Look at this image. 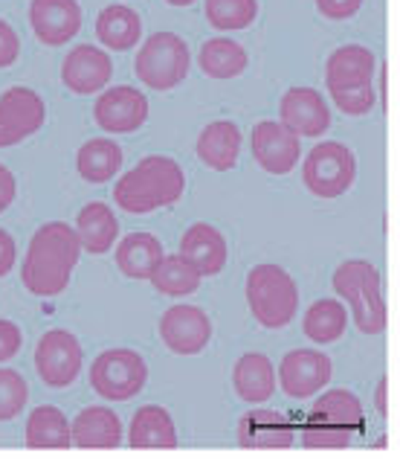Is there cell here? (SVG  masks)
I'll return each mask as SVG.
<instances>
[{
  "label": "cell",
  "instance_id": "obj_36",
  "mask_svg": "<svg viewBox=\"0 0 400 462\" xmlns=\"http://www.w3.org/2000/svg\"><path fill=\"white\" fill-rule=\"evenodd\" d=\"M21 56V38L12 26L0 18V68H12Z\"/></svg>",
  "mask_w": 400,
  "mask_h": 462
},
{
  "label": "cell",
  "instance_id": "obj_12",
  "mask_svg": "<svg viewBox=\"0 0 400 462\" xmlns=\"http://www.w3.org/2000/svg\"><path fill=\"white\" fill-rule=\"evenodd\" d=\"M331 375H333L331 358L316 349H293L278 364V387L290 399H311V395L323 393Z\"/></svg>",
  "mask_w": 400,
  "mask_h": 462
},
{
  "label": "cell",
  "instance_id": "obj_29",
  "mask_svg": "<svg viewBox=\"0 0 400 462\" xmlns=\"http://www.w3.org/2000/svg\"><path fill=\"white\" fill-rule=\"evenodd\" d=\"M197 64L209 79H235L247 70V50L232 38H209L197 52Z\"/></svg>",
  "mask_w": 400,
  "mask_h": 462
},
{
  "label": "cell",
  "instance_id": "obj_31",
  "mask_svg": "<svg viewBox=\"0 0 400 462\" xmlns=\"http://www.w3.org/2000/svg\"><path fill=\"white\" fill-rule=\"evenodd\" d=\"M345 326H349V311L340 300H316L314 306L305 311L302 328L314 343H333L340 340Z\"/></svg>",
  "mask_w": 400,
  "mask_h": 462
},
{
  "label": "cell",
  "instance_id": "obj_37",
  "mask_svg": "<svg viewBox=\"0 0 400 462\" xmlns=\"http://www.w3.org/2000/svg\"><path fill=\"white\" fill-rule=\"evenodd\" d=\"M23 346V335L21 328L12 320H0V364L12 361Z\"/></svg>",
  "mask_w": 400,
  "mask_h": 462
},
{
  "label": "cell",
  "instance_id": "obj_1",
  "mask_svg": "<svg viewBox=\"0 0 400 462\" xmlns=\"http://www.w3.org/2000/svg\"><path fill=\"white\" fill-rule=\"evenodd\" d=\"M82 256L78 233L64 221H50L30 239L21 268L23 288L35 297H59Z\"/></svg>",
  "mask_w": 400,
  "mask_h": 462
},
{
  "label": "cell",
  "instance_id": "obj_2",
  "mask_svg": "<svg viewBox=\"0 0 400 462\" xmlns=\"http://www.w3.org/2000/svg\"><path fill=\"white\" fill-rule=\"evenodd\" d=\"M186 175L177 161L163 154H151L125 171L114 187V201L123 213L149 216L159 207H171L183 198Z\"/></svg>",
  "mask_w": 400,
  "mask_h": 462
},
{
  "label": "cell",
  "instance_id": "obj_35",
  "mask_svg": "<svg viewBox=\"0 0 400 462\" xmlns=\"http://www.w3.org/2000/svg\"><path fill=\"white\" fill-rule=\"evenodd\" d=\"M333 105L349 114V116H363L377 105V94L371 85H359V88H342V90H328Z\"/></svg>",
  "mask_w": 400,
  "mask_h": 462
},
{
  "label": "cell",
  "instance_id": "obj_32",
  "mask_svg": "<svg viewBox=\"0 0 400 462\" xmlns=\"http://www.w3.org/2000/svg\"><path fill=\"white\" fill-rule=\"evenodd\" d=\"M149 280L157 291L166 297H189L200 288V280H204V276H200L180 254H175V256L159 259V265L154 268Z\"/></svg>",
  "mask_w": 400,
  "mask_h": 462
},
{
  "label": "cell",
  "instance_id": "obj_14",
  "mask_svg": "<svg viewBox=\"0 0 400 462\" xmlns=\"http://www.w3.org/2000/svg\"><path fill=\"white\" fill-rule=\"evenodd\" d=\"M159 337L175 355H197L212 340V320L197 306H171L159 317Z\"/></svg>",
  "mask_w": 400,
  "mask_h": 462
},
{
  "label": "cell",
  "instance_id": "obj_15",
  "mask_svg": "<svg viewBox=\"0 0 400 462\" xmlns=\"http://www.w3.org/2000/svg\"><path fill=\"white\" fill-rule=\"evenodd\" d=\"M114 76V61L105 50L78 44L64 56L61 61V82L67 90H73L78 97H93L99 90L108 88Z\"/></svg>",
  "mask_w": 400,
  "mask_h": 462
},
{
  "label": "cell",
  "instance_id": "obj_16",
  "mask_svg": "<svg viewBox=\"0 0 400 462\" xmlns=\"http://www.w3.org/2000/svg\"><path fill=\"white\" fill-rule=\"evenodd\" d=\"M278 120L299 137H323L331 128V108L316 88H290L278 102Z\"/></svg>",
  "mask_w": 400,
  "mask_h": 462
},
{
  "label": "cell",
  "instance_id": "obj_8",
  "mask_svg": "<svg viewBox=\"0 0 400 462\" xmlns=\"http://www.w3.org/2000/svg\"><path fill=\"white\" fill-rule=\"evenodd\" d=\"M302 178L316 198H340L357 178V157L345 143H319L305 157Z\"/></svg>",
  "mask_w": 400,
  "mask_h": 462
},
{
  "label": "cell",
  "instance_id": "obj_10",
  "mask_svg": "<svg viewBox=\"0 0 400 462\" xmlns=\"http://www.w3.org/2000/svg\"><path fill=\"white\" fill-rule=\"evenodd\" d=\"M252 161L270 175H290L302 157L299 134L282 123V120H261L250 134Z\"/></svg>",
  "mask_w": 400,
  "mask_h": 462
},
{
  "label": "cell",
  "instance_id": "obj_13",
  "mask_svg": "<svg viewBox=\"0 0 400 462\" xmlns=\"http://www.w3.org/2000/svg\"><path fill=\"white\" fill-rule=\"evenodd\" d=\"M93 120L108 134H131L149 120V99L131 85L108 88L93 105Z\"/></svg>",
  "mask_w": 400,
  "mask_h": 462
},
{
  "label": "cell",
  "instance_id": "obj_30",
  "mask_svg": "<svg viewBox=\"0 0 400 462\" xmlns=\"http://www.w3.org/2000/svg\"><path fill=\"white\" fill-rule=\"evenodd\" d=\"M26 445L30 448H73L70 442V421L52 404L35 407L26 419Z\"/></svg>",
  "mask_w": 400,
  "mask_h": 462
},
{
  "label": "cell",
  "instance_id": "obj_42",
  "mask_svg": "<svg viewBox=\"0 0 400 462\" xmlns=\"http://www.w3.org/2000/svg\"><path fill=\"white\" fill-rule=\"evenodd\" d=\"M166 4H171V6H192L195 0H166Z\"/></svg>",
  "mask_w": 400,
  "mask_h": 462
},
{
  "label": "cell",
  "instance_id": "obj_23",
  "mask_svg": "<svg viewBox=\"0 0 400 462\" xmlns=\"http://www.w3.org/2000/svg\"><path fill=\"white\" fill-rule=\"evenodd\" d=\"M296 439V428L285 413L276 411H252L238 425V442L244 448H290Z\"/></svg>",
  "mask_w": 400,
  "mask_h": 462
},
{
  "label": "cell",
  "instance_id": "obj_9",
  "mask_svg": "<svg viewBox=\"0 0 400 462\" xmlns=\"http://www.w3.org/2000/svg\"><path fill=\"white\" fill-rule=\"evenodd\" d=\"M35 369L47 387H70L82 373V346L67 328H50L35 346Z\"/></svg>",
  "mask_w": 400,
  "mask_h": 462
},
{
  "label": "cell",
  "instance_id": "obj_33",
  "mask_svg": "<svg viewBox=\"0 0 400 462\" xmlns=\"http://www.w3.org/2000/svg\"><path fill=\"white\" fill-rule=\"evenodd\" d=\"M204 12L209 26L221 32H238L259 18V0H206Z\"/></svg>",
  "mask_w": 400,
  "mask_h": 462
},
{
  "label": "cell",
  "instance_id": "obj_20",
  "mask_svg": "<svg viewBox=\"0 0 400 462\" xmlns=\"http://www.w3.org/2000/svg\"><path fill=\"white\" fill-rule=\"evenodd\" d=\"M73 448H119L123 445V419L111 407H85L70 421Z\"/></svg>",
  "mask_w": 400,
  "mask_h": 462
},
{
  "label": "cell",
  "instance_id": "obj_7",
  "mask_svg": "<svg viewBox=\"0 0 400 462\" xmlns=\"http://www.w3.org/2000/svg\"><path fill=\"white\" fill-rule=\"evenodd\" d=\"M149 381V366L133 349H108L90 366V384L108 402H131Z\"/></svg>",
  "mask_w": 400,
  "mask_h": 462
},
{
  "label": "cell",
  "instance_id": "obj_39",
  "mask_svg": "<svg viewBox=\"0 0 400 462\" xmlns=\"http://www.w3.org/2000/svg\"><path fill=\"white\" fill-rule=\"evenodd\" d=\"M15 259H18V247H15V239L0 230V276H6L12 268H15Z\"/></svg>",
  "mask_w": 400,
  "mask_h": 462
},
{
  "label": "cell",
  "instance_id": "obj_17",
  "mask_svg": "<svg viewBox=\"0 0 400 462\" xmlns=\"http://www.w3.org/2000/svg\"><path fill=\"white\" fill-rule=\"evenodd\" d=\"M30 23L41 44L64 47L82 30V6L76 0H32Z\"/></svg>",
  "mask_w": 400,
  "mask_h": 462
},
{
  "label": "cell",
  "instance_id": "obj_11",
  "mask_svg": "<svg viewBox=\"0 0 400 462\" xmlns=\"http://www.w3.org/2000/svg\"><path fill=\"white\" fill-rule=\"evenodd\" d=\"M47 105L32 88H9L0 97V149L32 137L44 128Z\"/></svg>",
  "mask_w": 400,
  "mask_h": 462
},
{
  "label": "cell",
  "instance_id": "obj_28",
  "mask_svg": "<svg viewBox=\"0 0 400 462\" xmlns=\"http://www.w3.org/2000/svg\"><path fill=\"white\" fill-rule=\"evenodd\" d=\"M123 166V149L108 137L87 140L76 154V169L87 183H108Z\"/></svg>",
  "mask_w": 400,
  "mask_h": 462
},
{
  "label": "cell",
  "instance_id": "obj_27",
  "mask_svg": "<svg viewBox=\"0 0 400 462\" xmlns=\"http://www.w3.org/2000/svg\"><path fill=\"white\" fill-rule=\"evenodd\" d=\"M96 38L114 52L133 50L142 38V21L131 6L123 4L105 6L96 18Z\"/></svg>",
  "mask_w": 400,
  "mask_h": 462
},
{
  "label": "cell",
  "instance_id": "obj_24",
  "mask_svg": "<svg viewBox=\"0 0 400 462\" xmlns=\"http://www.w3.org/2000/svg\"><path fill=\"white\" fill-rule=\"evenodd\" d=\"M76 233H78V242H82V250H87V254H93V256L108 254V250L114 247V242L119 239L116 213L108 204L93 201L82 209V213H78Z\"/></svg>",
  "mask_w": 400,
  "mask_h": 462
},
{
  "label": "cell",
  "instance_id": "obj_21",
  "mask_svg": "<svg viewBox=\"0 0 400 462\" xmlns=\"http://www.w3.org/2000/svg\"><path fill=\"white\" fill-rule=\"evenodd\" d=\"M232 387L247 404H264L276 393V366L261 352H247L232 369Z\"/></svg>",
  "mask_w": 400,
  "mask_h": 462
},
{
  "label": "cell",
  "instance_id": "obj_6",
  "mask_svg": "<svg viewBox=\"0 0 400 462\" xmlns=\"http://www.w3.org/2000/svg\"><path fill=\"white\" fill-rule=\"evenodd\" d=\"M189 47L175 32H154L145 38V44L137 50L133 59V73L142 85L151 90H171L189 76Z\"/></svg>",
  "mask_w": 400,
  "mask_h": 462
},
{
  "label": "cell",
  "instance_id": "obj_41",
  "mask_svg": "<svg viewBox=\"0 0 400 462\" xmlns=\"http://www.w3.org/2000/svg\"><path fill=\"white\" fill-rule=\"evenodd\" d=\"M375 404H377V413L380 416H386L389 411H386V378L377 384V395H375Z\"/></svg>",
  "mask_w": 400,
  "mask_h": 462
},
{
  "label": "cell",
  "instance_id": "obj_25",
  "mask_svg": "<svg viewBox=\"0 0 400 462\" xmlns=\"http://www.w3.org/2000/svg\"><path fill=\"white\" fill-rule=\"evenodd\" d=\"M128 442L131 448H177V428L171 413L159 404L140 407L131 419Z\"/></svg>",
  "mask_w": 400,
  "mask_h": 462
},
{
  "label": "cell",
  "instance_id": "obj_4",
  "mask_svg": "<svg viewBox=\"0 0 400 462\" xmlns=\"http://www.w3.org/2000/svg\"><path fill=\"white\" fill-rule=\"evenodd\" d=\"M380 271L368 259H345L333 271V291L351 306L354 323L363 335H380L386 328V306Z\"/></svg>",
  "mask_w": 400,
  "mask_h": 462
},
{
  "label": "cell",
  "instance_id": "obj_34",
  "mask_svg": "<svg viewBox=\"0 0 400 462\" xmlns=\"http://www.w3.org/2000/svg\"><path fill=\"white\" fill-rule=\"evenodd\" d=\"M30 399V387L15 369H0V421L18 419Z\"/></svg>",
  "mask_w": 400,
  "mask_h": 462
},
{
  "label": "cell",
  "instance_id": "obj_18",
  "mask_svg": "<svg viewBox=\"0 0 400 462\" xmlns=\"http://www.w3.org/2000/svg\"><path fill=\"white\" fill-rule=\"evenodd\" d=\"M375 73H377V59H375V52L363 44H345L340 50H333L325 61L328 90L371 85L375 82Z\"/></svg>",
  "mask_w": 400,
  "mask_h": 462
},
{
  "label": "cell",
  "instance_id": "obj_5",
  "mask_svg": "<svg viewBox=\"0 0 400 462\" xmlns=\"http://www.w3.org/2000/svg\"><path fill=\"white\" fill-rule=\"evenodd\" d=\"M247 306L264 328H285L299 311V285L278 265H256L247 273Z\"/></svg>",
  "mask_w": 400,
  "mask_h": 462
},
{
  "label": "cell",
  "instance_id": "obj_19",
  "mask_svg": "<svg viewBox=\"0 0 400 462\" xmlns=\"http://www.w3.org/2000/svg\"><path fill=\"white\" fill-rule=\"evenodd\" d=\"M180 256L189 262L200 276H215L223 271L230 250H226V239L221 236V230H215L206 221H197L183 233Z\"/></svg>",
  "mask_w": 400,
  "mask_h": 462
},
{
  "label": "cell",
  "instance_id": "obj_3",
  "mask_svg": "<svg viewBox=\"0 0 400 462\" xmlns=\"http://www.w3.org/2000/svg\"><path fill=\"white\" fill-rule=\"evenodd\" d=\"M363 404L351 390H328L302 425L305 448H349L363 433Z\"/></svg>",
  "mask_w": 400,
  "mask_h": 462
},
{
  "label": "cell",
  "instance_id": "obj_40",
  "mask_svg": "<svg viewBox=\"0 0 400 462\" xmlns=\"http://www.w3.org/2000/svg\"><path fill=\"white\" fill-rule=\"evenodd\" d=\"M15 175H12V171L0 163V213H6L9 209V204L15 201Z\"/></svg>",
  "mask_w": 400,
  "mask_h": 462
},
{
  "label": "cell",
  "instance_id": "obj_26",
  "mask_svg": "<svg viewBox=\"0 0 400 462\" xmlns=\"http://www.w3.org/2000/svg\"><path fill=\"white\" fill-rule=\"evenodd\" d=\"M163 256V245L151 233H131L116 245V268L128 280H149Z\"/></svg>",
  "mask_w": 400,
  "mask_h": 462
},
{
  "label": "cell",
  "instance_id": "obj_22",
  "mask_svg": "<svg viewBox=\"0 0 400 462\" xmlns=\"http://www.w3.org/2000/svg\"><path fill=\"white\" fill-rule=\"evenodd\" d=\"M241 154V128L230 120L209 123L197 137V157L215 171H230Z\"/></svg>",
  "mask_w": 400,
  "mask_h": 462
},
{
  "label": "cell",
  "instance_id": "obj_38",
  "mask_svg": "<svg viewBox=\"0 0 400 462\" xmlns=\"http://www.w3.org/2000/svg\"><path fill=\"white\" fill-rule=\"evenodd\" d=\"M359 6H363V0H316V9L331 21L354 18L359 12Z\"/></svg>",
  "mask_w": 400,
  "mask_h": 462
}]
</instances>
